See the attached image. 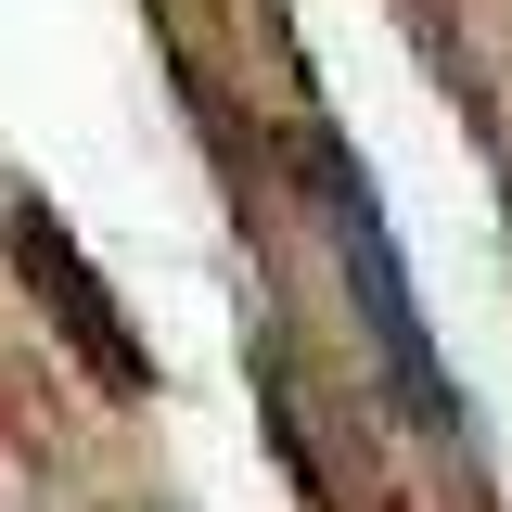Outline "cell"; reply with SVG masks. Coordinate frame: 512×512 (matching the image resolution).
I'll list each match as a JSON object with an SVG mask.
<instances>
[{"mask_svg": "<svg viewBox=\"0 0 512 512\" xmlns=\"http://www.w3.org/2000/svg\"><path fill=\"white\" fill-rule=\"evenodd\" d=\"M333 256H346V282H359V320H372L384 372H397V397L436 423V436H461V397H448L436 346H423V295H410V269H397V244H384V205L346 167H333Z\"/></svg>", "mask_w": 512, "mask_h": 512, "instance_id": "6da1fadb", "label": "cell"}]
</instances>
